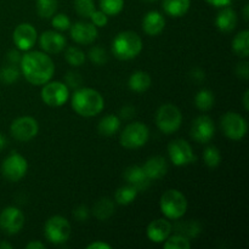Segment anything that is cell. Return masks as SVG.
Returning a JSON list of instances; mask_svg holds the SVG:
<instances>
[{"mask_svg": "<svg viewBox=\"0 0 249 249\" xmlns=\"http://www.w3.org/2000/svg\"><path fill=\"white\" fill-rule=\"evenodd\" d=\"M22 74L33 85H44L50 82L55 73L53 61L46 53L41 51H27L22 55L21 61Z\"/></svg>", "mask_w": 249, "mask_h": 249, "instance_id": "cell-1", "label": "cell"}, {"mask_svg": "<svg viewBox=\"0 0 249 249\" xmlns=\"http://www.w3.org/2000/svg\"><path fill=\"white\" fill-rule=\"evenodd\" d=\"M72 108L79 116L90 118L101 113L105 107L104 96L91 88L75 90L72 96Z\"/></svg>", "mask_w": 249, "mask_h": 249, "instance_id": "cell-2", "label": "cell"}, {"mask_svg": "<svg viewBox=\"0 0 249 249\" xmlns=\"http://www.w3.org/2000/svg\"><path fill=\"white\" fill-rule=\"evenodd\" d=\"M142 39L133 31H124L117 34L112 43V53L123 61L133 60L142 51Z\"/></svg>", "mask_w": 249, "mask_h": 249, "instance_id": "cell-3", "label": "cell"}, {"mask_svg": "<svg viewBox=\"0 0 249 249\" xmlns=\"http://www.w3.org/2000/svg\"><path fill=\"white\" fill-rule=\"evenodd\" d=\"M160 212L170 220L182 218L187 211V199L181 191L177 189L167 190L160 201Z\"/></svg>", "mask_w": 249, "mask_h": 249, "instance_id": "cell-4", "label": "cell"}, {"mask_svg": "<svg viewBox=\"0 0 249 249\" xmlns=\"http://www.w3.org/2000/svg\"><path fill=\"white\" fill-rule=\"evenodd\" d=\"M182 123V114L179 107L173 104H164L156 112V124L162 133L174 134L180 129Z\"/></svg>", "mask_w": 249, "mask_h": 249, "instance_id": "cell-5", "label": "cell"}, {"mask_svg": "<svg viewBox=\"0 0 249 249\" xmlns=\"http://www.w3.org/2000/svg\"><path fill=\"white\" fill-rule=\"evenodd\" d=\"M150 138V130L147 125L141 122H134L128 124L121 133V145L128 150H136L146 145Z\"/></svg>", "mask_w": 249, "mask_h": 249, "instance_id": "cell-6", "label": "cell"}, {"mask_svg": "<svg viewBox=\"0 0 249 249\" xmlns=\"http://www.w3.org/2000/svg\"><path fill=\"white\" fill-rule=\"evenodd\" d=\"M72 229L65 216L53 215L46 220L44 226V235L46 240L53 245H63L70 238Z\"/></svg>", "mask_w": 249, "mask_h": 249, "instance_id": "cell-7", "label": "cell"}, {"mask_svg": "<svg viewBox=\"0 0 249 249\" xmlns=\"http://www.w3.org/2000/svg\"><path fill=\"white\" fill-rule=\"evenodd\" d=\"M28 172V162L22 155L11 152L1 163V174L5 180L17 182L26 177Z\"/></svg>", "mask_w": 249, "mask_h": 249, "instance_id": "cell-8", "label": "cell"}, {"mask_svg": "<svg viewBox=\"0 0 249 249\" xmlns=\"http://www.w3.org/2000/svg\"><path fill=\"white\" fill-rule=\"evenodd\" d=\"M221 130L224 135L230 140L238 141L243 139L247 134V121L241 114L236 112H226L220 121Z\"/></svg>", "mask_w": 249, "mask_h": 249, "instance_id": "cell-9", "label": "cell"}, {"mask_svg": "<svg viewBox=\"0 0 249 249\" xmlns=\"http://www.w3.org/2000/svg\"><path fill=\"white\" fill-rule=\"evenodd\" d=\"M41 100L50 107H61L70 99V88L62 82H48L43 85Z\"/></svg>", "mask_w": 249, "mask_h": 249, "instance_id": "cell-10", "label": "cell"}, {"mask_svg": "<svg viewBox=\"0 0 249 249\" xmlns=\"http://www.w3.org/2000/svg\"><path fill=\"white\" fill-rule=\"evenodd\" d=\"M168 155L170 160L177 167H185L196 162L197 157L189 142L184 139H175L168 145Z\"/></svg>", "mask_w": 249, "mask_h": 249, "instance_id": "cell-11", "label": "cell"}, {"mask_svg": "<svg viewBox=\"0 0 249 249\" xmlns=\"http://www.w3.org/2000/svg\"><path fill=\"white\" fill-rule=\"evenodd\" d=\"M10 133L15 140L19 141V142H27L38 135L39 124L33 117H18L11 123Z\"/></svg>", "mask_w": 249, "mask_h": 249, "instance_id": "cell-12", "label": "cell"}, {"mask_svg": "<svg viewBox=\"0 0 249 249\" xmlns=\"http://www.w3.org/2000/svg\"><path fill=\"white\" fill-rule=\"evenodd\" d=\"M215 134V124L209 116H199L192 122L190 135L196 142L208 143Z\"/></svg>", "mask_w": 249, "mask_h": 249, "instance_id": "cell-13", "label": "cell"}, {"mask_svg": "<svg viewBox=\"0 0 249 249\" xmlns=\"http://www.w3.org/2000/svg\"><path fill=\"white\" fill-rule=\"evenodd\" d=\"M24 226V214L16 207H6L0 213V228L9 235L18 233Z\"/></svg>", "mask_w": 249, "mask_h": 249, "instance_id": "cell-14", "label": "cell"}, {"mask_svg": "<svg viewBox=\"0 0 249 249\" xmlns=\"http://www.w3.org/2000/svg\"><path fill=\"white\" fill-rule=\"evenodd\" d=\"M36 39H38V33H36V27L27 22L19 23L12 33V40L18 50L22 51L31 50L36 45Z\"/></svg>", "mask_w": 249, "mask_h": 249, "instance_id": "cell-15", "label": "cell"}, {"mask_svg": "<svg viewBox=\"0 0 249 249\" xmlns=\"http://www.w3.org/2000/svg\"><path fill=\"white\" fill-rule=\"evenodd\" d=\"M71 38L80 45H89L97 39V27L89 22H75L70 27Z\"/></svg>", "mask_w": 249, "mask_h": 249, "instance_id": "cell-16", "label": "cell"}, {"mask_svg": "<svg viewBox=\"0 0 249 249\" xmlns=\"http://www.w3.org/2000/svg\"><path fill=\"white\" fill-rule=\"evenodd\" d=\"M39 44L44 53L55 55V53H60L61 51L65 50L67 40L60 32L46 31L41 33L40 38H39Z\"/></svg>", "mask_w": 249, "mask_h": 249, "instance_id": "cell-17", "label": "cell"}, {"mask_svg": "<svg viewBox=\"0 0 249 249\" xmlns=\"http://www.w3.org/2000/svg\"><path fill=\"white\" fill-rule=\"evenodd\" d=\"M173 231V226L167 219H156L148 224L146 229V235L148 240L155 243H163L170 236Z\"/></svg>", "mask_w": 249, "mask_h": 249, "instance_id": "cell-18", "label": "cell"}, {"mask_svg": "<svg viewBox=\"0 0 249 249\" xmlns=\"http://www.w3.org/2000/svg\"><path fill=\"white\" fill-rule=\"evenodd\" d=\"M146 177L150 180L162 179L168 172V163L167 160L162 156H153L148 158L142 167Z\"/></svg>", "mask_w": 249, "mask_h": 249, "instance_id": "cell-19", "label": "cell"}, {"mask_svg": "<svg viewBox=\"0 0 249 249\" xmlns=\"http://www.w3.org/2000/svg\"><path fill=\"white\" fill-rule=\"evenodd\" d=\"M142 28L146 34L156 36L162 33L165 28V18L160 12L150 11L142 19Z\"/></svg>", "mask_w": 249, "mask_h": 249, "instance_id": "cell-20", "label": "cell"}, {"mask_svg": "<svg viewBox=\"0 0 249 249\" xmlns=\"http://www.w3.org/2000/svg\"><path fill=\"white\" fill-rule=\"evenodd\" d=\"M236 24H237V14L231 7L225 6L216 15L215 26L220 32L230 33L236 28Z\"/></svg>", "mask_w": 249, "mask_h": 249, "instance_id": "cell-21", "label": "cell"}, {"mask_svg": "<svg viewBox=\"0 0 249 249\" xmlns=\"http://www.w3.org/2000/svg\"><path fill=\"white\" fill-rule=\"evenodd\" d=\"M124 179L126 180V182H128L129 185H131V186H134L135 189H138V191L146 189L148 182H150V179L146 177L142 167H139V165L129 167L128 169L124 172Z\"/></svg>", "mask_w": 249, "mask_h": 249, "instance_id": "cell-22", "label": "cell"}, {"mask_svg": "<svg viewBox=\"0 0 249 249\" xmlns=\"http://www.w3.org/2000/svg\"><path fill=\"white\" fill-rule=\"evenodd\" d=\"M116 211V206H114V202L111 198H100L95 202L94 207H92V214L96 219L101 221H106L111 218L114 214Z\"/></svg>", "mask_w": 249, "mask_h": 249, "instance_id": "cell-23", "label": "cell"}, {"mask_svg": "<svg viewBox=\"0 0 249 249\" xmlns=\"http://www.w3.org/2000/svg\"><path fill=\"white\" fill-rule=\"evenodd\" d=\"M151 84H152V79H151L150 74L143 71L134 72L128 80L129 89L135 92H145L146 90L150 89Z\"/></svg>", "mask_w": 249, "mask_h": 249, "instance_id": "cell-24", "label": "cell"}, {"mask_svg": "<svg viewBox=\"0 0 249 249\" xmlns=\"http://www.w3.org/2000/svg\"><path fill=\"white\" fill-rule=\"evenodd\" d=\"M191 0H163V10L172 17H181L189 12Z\"/></svg>", "mask_w": 249, "mask_h": 249, "instance_id": "cell-25", "label": "cell"}, {"mask_svg": "<svg viewBox=\"0 0 249 249\" xmlns=\"http://www.w3.org/2000/svg\"><path fill=\"white\" fill-rule=\"evenodd\" d=\"M121 128V119L114 114L105 116L97 125V131L102 136H113Z\"/></svg>", "mask_w": 249, "mask_h": 249, "instance_id": "cell-26", "label": "cell"}, {"mask_svg": "<svg viewBox=\"0 0 249 249\" xmlns=\"http://www.w3.org/2000/svg\"><path fill=\"white\" fill-rule=\"evenodd\" d=\"M232 50L237 56L247 58L249 56V32L241 31L232 40Z\"/></svg>", "mask_w": 249, "mask_h": 249, "instance_id": "cell-27", "label": "cell"}, {"mask_svg": "<svg viewBox=\"0 0 249 249\" xmlns=\"http://www.w3.org/2000/svg\"><path fill=\"white\" fill-rule=\"evenodd\" d=\"M138 189L128 184L117 190L114 194V201L121 206H128L131 202H134V199L138 196Z\"/></svg>", "mask_w": 249, "mask_h": 249, "instance_id": "cell-28", "label": "cell"}, {"mask_svg": "<svg viewBox=\"0 0 249 249\" xmlns=\"http://www.w3.org/2000/svg\"><path fill=\"white\" fill-rule=\"evenodd\" d=\"M214 102H215V97L214 94L208 89H202L195 96V105L199 111H209L213 108Z\"/></svg>", "mask_w": 249, "mask_h": 249, "instance_id": "cell-29", "label": "cell"}, {"mask_svg": "<svg viewBox=\"0 0 249 249\" xmlns=\"http://www.w3.org/2000/svg\"><path fill=\"white\" fill-rule=\"evenodd\" d=\"M57 0H36V12L41 18H50L57 11Z\"/></svg>", "mask_w": 249, "mask_h": 249, "instance_id": "cell-30", "label": "cell"}, {"mask_svg": "<svg viewBox=\"0 0 249 249\" xmlns=\"http://www.w3.org/2000/svg\"><path fill=\"white\" fill-rule=\"evenodd\" d=\"M65 57L66 61H67L71 66H73V67H79V66L84 65L85 58H87L85 57L84 51L80 50L77 46H70V48H67Z\"/></svg>", "mask_w": 249, "mask_h": 249, "instance_id": "cell-31", "label": "cell"}, {"mask_svg": "<svg viewBox=\"0 0 249 249\" xmlns=\"http://www.w3.org/2000/svg\"><path fill=\"white\" fill-rule=\"evenodd\" d=\"M163 247L164 249H190L191 248V242H190V238L180 233V235L169 236L164 241Z\"/></svg>", "mask_w": 249, "mask_h": 249, "instance_id": "cell-32", "label": "cell"}, {"mask_svg": "<svg viewBox=\"0 0 249 249\" xmlns=\"http://www.w3.org/2000/svg\"><path fill=\"white\" fill-rule=\"evenodd\" d=\"M203 160L208 168L219 167L221 162V155L219 148L213 145L206 147V150L203 151Z\"/></svg>", "mask_w": 249, "mask_h": 249, "instance_id": "cell-33", "label": "cell"}, {"mask_svg": "<svg viewBox=\"0 0 249 249\" xmlns=\"http://www.w3.org/2000/svg\"><path fill=\"white\" fill-rule=\"evenodd\" d=\"M124 0H100V10L107 16H116L123 10Z\"/></svg>", "mask_w": 249, "mask_h": 249, "instance_id": "cell-34", "label": "cell"}, {"mask_svg": "<svg viewBox=\"0 0 249 249\" xmlns=\"http://www.w3.org/2000/svg\"><path fill=\"white\" fill-rule=\"evenodd\" d=\"M74 9L79 16L88 18L95 11L94 0H74Z\"/></svg>", "mask_w": 249, "mask_h": 249, "instance_id": "cell-35", "label": "cell"}, {"mask_svg": "<svg viewBox=\"0 0 249 249\" xmlns=\"http://www.w3.org/2000/svg\"><path fill=\"white\" fill-rule=\"evenodd\" d=\"M19 78V71L14 65L6 66L0 71V79L5 84H14Z\"/></svg>", "mask_w": 249, "mask_h": 249, "instance_id": "cell-36", "label": "cell"}, {"mask_svg": "<svg viewBox=\"0 0 249 249\" xmlns=\"http://www.w3.org/2000/svg\"><path fill=\"white\" fill-rule=\"evenodd\" d=\"M89 58L92 63H95L96 66L105 65L108 60V55H107L106 50L100 46H94V48L90 49L89 51Z\"/></svg>", "mask_w": 249, "mask_h": 249, "instance_id": "cell-37", "label": "cell"}, {"mask_svg": "<svg viewBox=\"0 0 249 249\" xmlns=\"http://www.w3.org/2000/svg\"><path fill=\"white\" fill-rule=\"evenodd\" d=\"M51 24H53V27L55 29H57V31H60V32H63V31H67V29H70L71 24L72 23H71V19L67 15L57 14V15H55V16H53Z\"/></svg>", "mask_w": 249, "mask_h": 249, "instance_id": "cell-38", "label": "cell"}, {"mask_svg": "<svg viewBox=\"0 0 249 249\" xmlns=\"http://www.w3.org/2000/svg\"><path fill=\"white\" fill-rule=\"evenodd\" d=\"M90 18H91L92 24L96 27H105L108 23V16L104 11H101V10H95L90 15Z\"/></svg>", "mask_w": 249, "mask_h": 249, "instance_id": "cell-39", "label": "cell"}, {"mask_svg": "<svg viewBox=\"0 0 249 249\" xmlns=\"http://www.w3.org/2000/svg\"><path fill=\"white\" fill-rule=\"evenodd\" d=\"M66 85L68 88H72V89H78L82 84V77L78 72H68L67 75L65 78Z\"/></svg>", "mask_w": 249, "mask_h": 249, "instance_id": "cell-40", "label": "cell"}, {"mask_svg": "<svg viewBox=\"0 0 249 249\" xmlns=\"http://www.w3.org/2000/svg\"><path fill=\"white\" fill-rule=\"evenodd\" d=\"M89 215V208H88L87 206H79L73 211V216H74L78 221H87Z\"/></svg>", "mask_w": 249, "mask_h": 249, "instance_id": "cell-41", "label": "cell"}, {"mask_svg": "<svg viewBox=\"0 0 249 249\" xmlns=\"http://www.w3.org/2000/svg\"><path fill=\"white\" fill-rule=\"evenodd\" d=\"M236 74L238 75L242 79L247 80L249 78V68H248V62L247 61H243V62H240L237 66H236Z\"/></svg>", "mask_w": 249, "mask_h": 249, "instance_id": "cell-42", "label": "cell"}, {"mask_svg": "<svg viewBox=\"0 0 249 249\" xmlns=\"http://www.w3.org/2000/svg\"><path fill=\"white\" fill-rule=\"evenodd\" d=\"M135 116V107L133 106H124L121 109V117L124 119H130Z\"/></svg>", "mask_w": 249, "mask_h": 249, "instance_id": "cell-43", "label": "cell"}, {"mask_svg": "<svg viewBox=\"0 0 249 249\" xmlns=\"http://www.w3.org/2000/svg\"><path fill=\"white\" fill-rule=\"evenodd\" d=\"M21 57H22L21 53H19L17 50H11L9 53H7V60L10 61L11 65H15V63L19 62V61H21Z\"/></svg>", "mask_w": 249, "mask_h": 249, "instance_id": "cell-44", "label": "cell"}, {"mask_svg": "<svg viewBox=\"0 0 249 249\" xmlns=\"http://www.w3.org/2000/svg\"><path fill=\"white\" fill-rule=\"evenodd\" d=\"M87 249H112V247L102 241H95V242L88 245Z\"/></svg>", "mask_w": 249, "mask_h": 249, "instance_id": "cell-45", "label": "cell"}, {"mask_svg": "<svg viewBox=\"0 0 249 249\" xmlns=\"http://www.w3.org/2000/svg\"><path fill=\"white\" fill-rule=\"evenodd\" d=\"M232 0H206V2H208L209 5H213L215 7H225L229 6L231 4Z\"/></svg>", "mask_w": 249, "mask_h": 249, "instance_id": "cell-46", "label": "cell"}, {"mask_svg": "<svg viewBox=\"0 0 249 249\" xmlns=\"http://www.w3.org/2000/svg\"><path fill=\"white\" fill-rule=\"evenodd\" d=\"M191 78L197 80V82H202L204 79V72L201 68H195V70L191 71Z\"/></svg>", "mask_w": 249, "mask_h": 249, "instance_id": "cell-47", "label": "cell"}, {"mask_svg": "<svg viewBox=\"0 0 249 249\" xmlns=\"http://www.w3.org/2000/svg\"><path fill=\"white\" fill-rule=\"evenodd\" d=\"M27 249H45V245L40 241H32L26 246Z\"/></svg>", "mask_w": 249, "mask_h": 249, "instance_id": "cell-48", "label": "cell"}, {"mask_svg": "<svg viewBox=\"0 0 249 249\" xmlns=\"http://www.w3.org/2000/svg\"><path fill=\"white\" fill-rule=\"evenodd\" d=\"M248 96H249V90L247 89L245 91V94H243V106H245V109L246 111H248L249 109V100H248Z\"/></svg>", "mask_w": 249, "mask_h": 249, "instance_id": "cell-49", "label": "cell"}, {"mask_svg": "<svg viewBox=\"0 0 249 249\" xmlns=\"http://www.w3.org/2000/svg\"><path fill=\"white\" fill-rule=\"evenodd\" d=\"M7 145V141L6 139H5V136L2 135V134H0V151L4 150L5 146Z\"/></svg>", "mask_w": 249, "mask_h": 249, "instance_id": "cell-50", "label": "cell"}, {"mask_svg": "<svg viewBox=\"0 0 249 249\" xmlns=\"http://www.w3.org/2000/svg\"><path fill=\"white\" fill-rule=\"evenodd\" d=\"M243 18L245 21H248L249 19V5L246 4L245 7H243Z\"/></svg>", "mask_w": 249, "mask_h": 249, "instance_id": "cell-51", "label": "cell"}, {"mask_svg": "<svg viewBox=\"0 0 249 249\" xmlns=\"http://www.w3.org/2000/svg\"><path fill=\"white\" fill-rule=\"evenodd\" d=\"M0 249H12V246L7 242H0Z\"/></svg>", "mask_w": 249, "mask_h": 249, "instance_id": "cell-52", "label": "cell"}, {"mask_svg": "<svg viewBox=\"0 0 249 249\" xmlns=\"http://www.w3.org/2000/svg\"><path fill=\"white\" fill-rule=\"evenodd\" d=\"M142 1H145V2H156L157 0H142Z\"/></svg>", "mask_w": 249, "mask_h": 249, "instance_id": "cell-53", "label": "cell"}]
</instances>
